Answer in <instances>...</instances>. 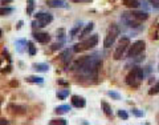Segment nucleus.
Instances as JSON below:
<instances>
[{"label":"nucleus","instance_id":"b1692460","mask_svg":"<svg viewBox=\"0 0 159 125\" xmlns=\"http://www.w3.org/2000/svg\"><path fill=\"white\" fill-rule=\"evenodd\" d=\"M68 95H69V90H68V89L64 90V92H57V97L61 98V100H64V98H65Z\"/></svg>","mask_w":159,"mask_h":125},{"label":"nucleus","instance_id":"5701e85b","mask_svg":"<svg viewBox=\"0 0 159 125\" xmlns=\"http://www.w3.org/2000/svg\"><path fill=\"white\" fill-rule=\"evenodd\" d=\"M28 49H29V55H31V56L36 55V47H34L32 43H28Z\"/></svg>","mask_w":159,"mask_h":125},{"label":"nucleus","instance_id":"f3484780","mask_svg":"<svg viewBox=\"0 0 159 125\" xmlns=\"http://www.w3.org/2000/svg\"><path fill=\"white\" fill-rule=\"evenodd\" d=\"M70 111V106L69 105H60V106H57V108H56V112H57V113H66V112H69Z\"/></svg>","mask_w":159,"mask_h":125},{"label":"nucleus","instance_id":"a878e982","mask_svg":"<svg viewBox=\"0 0 159 125\" xmlns=\"http://www.w3.org/2000/svg\"><path fill=\"white\" fill-rule=\"evenodd\" d=\"M80 29H81V25H77V27H74V28L70 31V36H72V37H73V36H76V35L80 32Z\"/></svg>","mask_w":159,"mask_h":125},{"label":"nucleus","instance_id":"c85d7f7f","mask_svg":"<svg viewBox=\"0 0 159 125\" xmlns=\"http://www.w3.org/2000/svg\"><path fill=\"white\" fill-rule=\"evenodd\" d=\"M29 1V8L26 11V13H32V9H33V0H28Z\"/></svg>","mask_w":159,"mask_h":125},{"label":"nucleus","instance_id":"0eeeda50","mask_svg":"<svg viewBox=\"0 0 159 125\" xmlns=\"http://www.w3.org/2000/svg\"><path fill=\"white\" fill-rule=\"evenodd\" d=\"M123 20L126 21V24L129 27H131V28H138L140 24V21L137 20V19L132 15H130V13H123Z\"/></svg>","mask_w":159,"mask_h":125},{"label":"nucleus","instance_id":"f257e3e1","mask_svg":"<svg viewBox=\"0 0 159 125\" xmlns=\"http://www.w3.org/2000/svg\"><path fill=\"white\" fill-rule=\"evenodd\" d=\"M145 77V72H143L142 68H138V66H134L131 71L129 72V74L126 76V84L130 85L132 88H138L139 87V81Z\"/></svg>","mask_w":159,"mask_h":125},{"label":"nucleus","instance_id":"f8f14e48","mask_svg":"<svg viewBox=\"0 0 159 125\" xmlns=\"http://www.w3.org/2000/svg\"><path fill=\"white\" fill-rule=\"evenodd\" d=\"M131 15L134 16L137 20H139V21L147 20V19H148V13L147 12H143V11H132Z\"/></svg>","mask_w":159,"mask_h":125},{"label":"nucleus","instance_id":"473e14b6","mask_svg":"<svg viewBox=\"0 0 159 125\" xmlns=\"http://www.w3.org/2000/svg\"><path fill=\"white\" fill-rule=\"evenodd\" d=\"M72 1H74V3H89V1H92V0H72Z\"/></svg>","mask_w":159,"mask_h":125},{"label":"nucleus","instance_id":"2eb2a0df","mask_svg":"<svg viewBox=\"0 0 159 125\" xmlns=\"http://www.w3.org/2000/svg\"><path fill=\"white\" fill-rule=\"evenodd\" d=\"M123 4L129 8H138L139 7V1L138 0H123Z\"/></svg>","mask_w":159,"mask_h":125},{"label":"nucleus","instance_id":"423d86ee","mask_svg":"<svg viewBox=\"0 0 159 125\" xmlns=\"http://www.w3.org/2000/svg\"><path fill=\"white\" fill-rule=\"evenodd\" d=\"M37 23H39V27H47L50 21L53 20V16L50 13H37L36 15Z\"/></svg>","mask_w":159,"mask_h":125},{"label":"nucleus","instance_id":"f03ea898","mask_svg":"<svg viewBox=\"0 0 159 125\" xmlns=\"http://www.w3.org/2000/svg\"><path fill=\"white\" fill-rule=\"evenodd\" d=\"M118 35H119V27L115 25V24L110 25V28H109L107 33H106V36H105V40H103V47H105V48H110L111 45L115 43L117 36H118Z\"/></svg>","mask_w":159,"mask_h":125},{"label":"nucleus","instance_id":"393cba45","mask_svg":"<svg viewBox=\"0 0 159 125\" xmlns=\"http://www.w3.org/2000/svg\"><path fill=\"white\" fill-rule=\"evenodd\" d=\"M107 95L110 96L111 98H114V100H119V98H121V96H119V95H118V93H117V92H113V90H110V92H109Z\"/></svg>","mask_w":159,"mask_h":125},{"label":"nucleus","instance_id":"4468645a","mask_svg":"<svg viewBox=\"0 0 159 125\" xmlns=\"http://www.w3.org/2000/svg\"><path fill=\"white\" fill-rule=\"evenodd\" d=\"M33 69L37 72H48L49 71V65L45 63H37V64H33Z\"/></svg>","mask_w":159,"mask_h":125},{"label":"nucleus","instance_id":"4be33fe9","mask_svg":"<svg viewBox=\"0 0 159 125\" xmlns=\"http://www.w3.org/2000/svg\"><path fill=\"white\" fill-rule=\"evenodd\" d=\"M158 93H159V81L148 90V95H158Z\"/></svg>","mask_w":159,"mask_h":125},{"label":"nucleus","instance_id":"ddd939ff","mask_svg":"<svg viewBox=\"0 0 159 125\" xmlns=\"http://www.w3.org/2000/svg\"><path fill=\"white\" fill-rule=\"evenodd\" d=\"M93 28H94V23H92V21H90V23L87 24V25L85 27L84 29H82L81 35H80V39H84V37L87 36V35H90V32L93 31Z\"/></svg>","mask_w":159,"mask_h":125},{"label":"nucleus","instance_id":"2f4dec72","mask_svg":"<svg viewBox=\"0 0 159 125\" xmlns=\"http://www.w3.org/2000/svg\"><path fill=\"white\" fill-rule=\"evenodd\" d=\"M132 113H134L135 116H138V117H142L143 116V113H142V112H139L138 109H132Z\"/></svg>","mask_w":159,"mask_h":125},{"label":"nucleus","instance_id":"f704fd0d","mask_svg":"<svg viewBox=\"0 0 159 125\" xmlns=\"http://www.w3.org/2000/svg\"><path fill=\"white\" fill-rule=\"evenodd\" d=\"M19 82L17 81H11V87H17Z\"/></svg>","mask_w":159,"mask_h":125},{"label":"nucleus","instance_id":"c9c22d12","mask_svg":"<svg viewBox=\"0 0 159 125\" xmlns=\"http://www.w3.org/2000/svg\"><path fill=\"white\" fill-rule=\"evenodd\" d=\"M12 1V0H0V3H1V4H5V3H11Z\"/></svg>","mask_w":159,"mask_h":125},{"label":"nucleus","instance_id":"7ed1b4c3","mask_svg":"<svg viewBox=\"0 0 159 125\" xmlns=\"http://www.w3.org/2000/svg\"><path fill=\"white\" fill-rule=\"evenodd\" d=\"M127 47H130V39L127 36H123L121 39V41H119V45L117 47V49L114 51V60H121L122 57H123L125 52H126Z\"/></svg>","mask_w":159,"mask_h":125},{"label":"nucleus","instance_id":"9d476101","mask_svg":"<svg viewBox=\"0 0 159 125\" xmlns=\"http://www.w3.org/2000/svg\"><path fill=\"white\" fill-rule=\"evenodd\" d=\"M34 40H37L41 44H47L50 40V36L49 33H45V32H37V33H34Z\"/></svg>","mask_w":159,"mask_h":125},{"label":"nucleus","instance_id":"39448f33","mask_svg":"<svg viewBox=\"0 0 159 125\" xmlns=\"http://www.w3.org/2000/svg\"><path fill=\"white\" fill-rule=\"evenodd\" d=\"M97 44H98V35H92V36L87 37L86 40L80 43V47L84 51V49H90V48L95 47Z\"/></svg>","mask_w":159,"mask_h":125},{"label":"nucleus","instance_id":"bb28decb","mask_svg":"<svg viewBox=\"0 0 159 125\" xmlns=\"http://www.w3.org/2000/svg\"><path fill=\"white\" fill-rule=\"evenodd\" d=\"M118 116L121 117V118H123V120H127V118H129V114H127L125 111H122V109H121V111H118Z\"/></svg>","mask_w":159,"mask_h":125},{"label":"nucleus","instance_id":"7c9ffc66","mask_svg":"<svg viewBox=\"0 0 159 125\" xmlns=\"http://www.w3.org/2000/svg\"><path fill=\"white\" fill-rule=\"evenodd\" d=\"M57 84H60V85H65V87H68V81H65V80H61V79H58L57 80Z\"/></svg>","mask_w":159,"mask_h":125},{"label":"nucleus","instance_id":"9b49d317","mask_svg":"<svg viewBox=\"0 0 159 125\" xmlns=\"http://www.w3.org/2000/svg\"><path fill=\"white\" fill-rule=\"evenodd\" d=\"M47 4L52 8H66V3L62 0H47Z\"/></svg>","mask_w":159,"mask_h":125},{"label":"nucleus","instance_id":"e433bc0d","mask_svg":"<svg viewBox=\"0 0 159 125\" xmlns=\"http://www.w3.org/2000/svg\"><path fill=\"white\" fill-rule=\"evenodd\" d=\"M21 25H23V21H19V24H17V29H20V28H21Z\"/></svg>","mask_w":159,"mask_h":125},{"label":"nucleus","instance_id":"6e6552de","mask_svg":"<svg viewBox=\"0 0 159 125\" xmlns=\"http://www.w3.org/2000/svg\"><path fill=\"white\" fill-rule=\"evenodd\" d=\"M8 109L11 111V113L13 114H24L26 112V108L24 105H19V104H11L8 106Z\"/></svg>","mask_w":159,"mask_h":125},{"label":"nucleus","instance_id":"6ab92c4d","mask_svg":"<svg viewBox=\"0 0 159 125\" xmlns=\"http://www.w3.org/2000/svg\"><path fill=\"white\" fill-rule=\"evenodd\" d=\"M102 108H103V112L107 117H111V109H110V105L107 103H102Z\"/></svg>","mask_w":159,"mask_h":125},{"label":"nucleus","instance_id":"1a4fd4ad","mask_svg":"<svg viewBox=\"0 0 159 125\" xmlns=\"http://www.w3.org/2000/svg\"><path fill=\"white\" fill-rule=\"evenodd\" d=\"M72 105L76 106V108H84L85 105H86V101H85L84 97H81V96H72Z\"/></svg>","mask_w":159,"mask_h":125},{"label":"nucleus","instance_id":"c756f323","mask_svg":"<svg viewBox=\"0 0 159 125\" xmlns=\"http://www.w3.org/2000/svg\"><path fill=\"white\" fill-rule=\"evenodd\" d=\"M61 47H62V44H61V43H58V44H53L52 45V51H57V49H60Z\"/></svg>","mask_w":159,"mask_h":125},{"label":"nucleus","instance_id":"aec40b11","mask_svg":"<svg viewBox=\"0 0 159 125\" xmlns=\"http://www.w3.org/2000/svg\"><path fill=\"white\" fill-rule=\"evenodd\" d=\"M61 60L64 61V64H68V61L70 60V53H69V51H65V52L62 53V56H61Z\"/></svg>","mask_w":159,"mask_h":125},{"label":"nucleus","instance_id":"412c9836","mask_svg":"<svg viewBox=\"0 0 159 125\" xmlns=\"http://www.w3.org/2000/svg\"><path fill=\"white\" fill-rule=\"evenodd\" d=\"M50 125H66V120L64 118H58V120H52V121H49Z\"/></svg>","mask_w":159,"mask_h":125},{"label":"nucleus","instance_id":"dca6fc26","mask_svg":"<svg viewBox=\"0 0 159 125\" xmlns=\"http://www.w3.org/2000/svg\"><path fill=\"white\" fill-rule=\"evenodd\" d=\"M25 81H28V82H37V84H41V82L44 81V79H42V77H40V76H28V77H25Z\"/></svg>","mask_w":159,"mask_h":125},{"label":"nucleus","instance_id":"72a5a7b5","mask_svg":"<svg viewBox=\"0 0 159 125\" xmlns=\"http://www.w3.org/2000/svg\"><path fill=\"white\" fill-rule=\"evenodd\" d=\"M8 124V121L5 118H0V125H7Z\"/></svg>","mask_w":159,"mask_h":125},{"label":"nucleus","instance_id":"4c0bfd02","mask_svg":"<svg viewBox=\"0 0 159 125\" xmlns=\"http://www.w3.org/2000/svg\"><path fill=\"white\" fill-rule=\"evenodd\" d=\"M1 35H3V32H1V29H0V37H1Z\"/></svg>","mask_w":159,"mask_h":125},{"label":"nucleus","instance_id":"a211bd4d","mask_svg":"<svg viewBox=\"0 0 159 125\" xmlns=\"http://www.w3.org/2000/svg\"><path fill=\"white\" fill-rule=\"evenodd\" d=\"M13 9L12 8H8V7H0V16H7L9 13H12Z\"/></svg>","mask_w":159,"mask_h":125},{"label":"nucleus","instance_id":"cd10ccee","mask_svg":"<svg viewBox=\"0 0 159 125\" xmlns=\"http://www.w3.org/2000/svg\"><path fill=\"white\" fill-rule=\"evenodd\" d=\"M148 1L154 8H159V0H148Z\"/></svg>","mask_w":159,"mask_h":125},{"label":"nucleus","instance_id":"20e7f679","mask_svg":"<svg viewBox=\"0 0 159 125\" xmlns=\"http://www.w3.org/2000/svg\"><path fill=\"white\" fill-rule=\"evenodd\" d=\"M145 47H146V44H145L143 40H138V41L132 43V45H130L129 51H127V57L134 59L135 56L140 55V53L145 51Z\"/></svg>","mask_w":159,"mask_h":125}]
</instances>
